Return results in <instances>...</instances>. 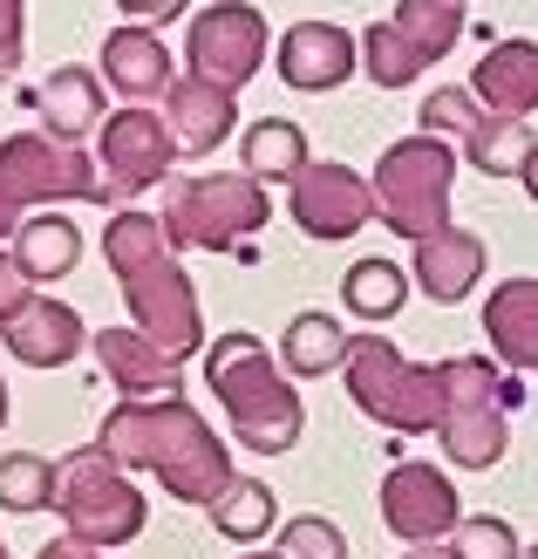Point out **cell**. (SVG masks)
Wrapping results in <instances>:
<instances>
[{
	"mask_svg": "<svg viewBox=\"0 0 538 559\" xmlns=\"http://www.w3.org/2000/svg\"><path fill=\"white\" fill-rule=\"evenodd\" d=\"M96 451L117 457L123 471H151L164 491H178L184 506H212V498L232 485V457H225V443L205 430V416H198L184 396L171 403H117L109 409V424L96 430Z\"/></svg>",
	"mask_w": 538,
	"mask_h": 559,
	"instance_id": "obj_1",
	"label": "cell"
},
{
	"mask_svg": "<svg viewBox=\"0 0 538 559\" xmlns=\"http://www.w3.org/2000/svg\"><path fill=\"white\" fill-rule=\"evenodd\" d=\"M103 253L109 266L123 273V300H130V321L151 334V342L171 355V361H191L205 328H198V294L191 280L178 273V246L164 239V226L151 212H117L103 233Z\"/></svg>",
	"mask_w": 538,
	"mask_h": 559,
	"instance_id": "obj_2",
	"label": "cell"
},
{
	"mask_svg": "<svg viewBox=\"0 0 538 559\" xmlns=\"http://www.w3.org/2000/svg\"><path fill=\"white\" fill-rule=\"evenodd\" d=\"M205 382L225 403V416H232L246 451L279 457V451L300 443V396H294L287 369H279L252 334H218V342L205 348Z\"/></svg>",
	"mask_w": 538,
	"mask_h": 559,
	"instance_id": "obj_3",
	"label": "cell"
},
{
	"mask_svg": "<svg viewBox=\"0 0 538 559\" xmlns=\"http://www.w3.org/2000/svg\"><path fill=\"white\" fill-rule=\"evenodd\" d=\"M266 185L252 171H205V178H164L157 226L171 246H205V253H239L246 233L266 226Z\"/></svg>",
	"mask_w": 538,
	"mask_h": 559,
	"instance_id": "obj_4",
	"label": "cell"
},
{
	"mask_svg": "<svg viewBox=\"0 0 538 559\" xmlns=\"http://www.w3.org/2000/svg\"><path fill=\"white\" fill-rule=\"evenodd\" d=\"M348 396L361 416H375L388 430H443V409H450V369H416V361L395 355V342L382 334H361L348 348Z\"/></svg>",
	"mask_w": 538,
	"mask_h": 559,
	"instance_id": "obj_5",
	"label": "cell"
},
{
	"mask_svg": "<svg viewBox=\"0 0 538 559\" xmlns=\"http://www.w3.org/2000/svg\"><path fill=\"white\" fill-rule=\"evenodd\" d=\"M41 199H117V191L82 144L21 130L0 144V239H14L21 218L41 212Z\"/></svg>",
	"mask_w": 538,
	"mask_h": 559,
	"instance_id": "obj_6",
	"label": "cell"
},
{
	"mask_svg": "<svg viewBox=\"0 0 538 559\" xmlns=\"http://www.w3.org/2000/svg\"><path fill=\"white\" fill-rule=\"evenodd\" d=\"M450 178H457V151L443 136L416 130L403 144H388L375 164V218L403 239H430L450 226Z\"/></svg>",
	"mask_w": 538,
	"mask_h": 559,
	"instance_id": "obj_7",
	"label": "cell"
},
{
	"mask_svg": "<svg viewBox=\"0 0 538 559\" xmlns=\"http://www.w3.org/2000/svg\"><path fill=\"white\" fill-rule=\"evenodd\" d=\"M69 519V539L82 546H130L136 533H144V491H136L123 478L117 457L103 451H69L62 464H55V506Z\"/></svg>",
	"mask_w": 538,
	"mask_h": 559,
	"instance_id": "obj_8",
	"label": "cell"
},
{
	"mask_svg": "<svg viewBox=\"0 0 538 559\" xmlns=\"http://www.w3.org/2000/svg\"><path fill=\"white\" fill-rule=\"evenodd\" d=\"M443 369H450V409H443L437 443L464 471H491L504 457V416L525 403V389L512 376H498L491 361H477V355L443 361Z\"/></svg>",
	"mask_w": 538,
	"mask_h": 559,
	"instance_id": "obj_9",
	"label": "cell"
},
{
	"mask_svg": "<svg viewBox=\"0 0 538 559\" xmlns=\"http://www.w3.org/2000/svg\"><path fill=\"white\" fill-rule=\"evenodd\" d=\"M266 14L260 8H246V0H218V8H205V14H191V41H184V55H191V75H205V82H218V90H246L252 75H260V62H266Z\"/></svg>",
	"mask_w": 538,
	"mask_h": 559,
	"instance_id": "obj_10",
	"label": "cell"
},
{
	"mask_svg": "<svg viewBox=\"0 0 538 559\" xmlns=\"http://www.w3.org/2000/svg\"><path fill=\"white\" fill-rule=\"evenodd\" d=\"M96 164H103L109 191L130 199V191H151V185L171 178L178 136H171V123H164L151 103H130V109H117V117L96 130Z\"/></svg>",
	"mask_w": 538,
	"mask_h": 559,
	"instance_id": "obj_11",
	"label": "cell"
},
{
	"mask_svg": "<svg viewBox=\"0 0 538 559\" xmlns=\"http://www.w3.org/2000/svg\"><path fill=\"white\" fill-rule=\"evenodd\" d=\"M382 525H388L403 546H437V539H450V533L464 525L457 485H450L437 464L403 457V464L382 478Z\"/></svg>",
	"mask_w": 538,
	"mask_h": 559,
	"instance_id": "obj_12",
	"label": "cell"
},
{
	"mask_svg": "<svg viewBox=\"0 0 538 559\" xmlns=\"http://www.w3.org/2000/svg\"><path fill=\"white\" fill-rule=\"evenodd\" d=\"M294 218L314 239H348L375 218V185L355 178L348 164H307L294 178Z\"/></svg>",
	"mask_w": 538,
	"mask_h": 559,
	"instance_id": "obj_13",
	"label": "cell"
},
{
	"mask_svg": "<svg viewBox=\"0 0 538 559\" xmlns=\"http://www.w3.org/2000/svg\"><path fill=\"white\" fill-rule=\"evenodd\" d=\"M361 69V35H348L342 21H300L279 35V82L300 96H327Z\"/></svg>",
	"mask_w": 538,
	"mask_h": 559,
	"instance_id": "obj_14",
	"label": "cell"
},
{
	"mask_svg": "<svg viewBox=\"0 0 538 559\" xmlns=\"http://www.w3.org/2000/svg\"><path fill=\"white\" fill-rule=\"evenodd\" d=\"M96 361H103V376L117 382L130 403H171V396H184V361H171L144 328H103L96 334Z\"/></svg>",
	"mask_w": 538,
	"mask_h": 559,
	"instance_id": "obj_15",
	"label": "cell"
},
{
	"mask_svg": "<svg viewBox=\"0 0 538 559\" xmlns=\"http://www.w3.org/2000/svg\"><path fill=\"white\" fill-rule=\"evenodd\" d=\"M0 342H8V355H14V361H27V369H62V361H75V355H82L89 328H82V314H75L69 300L35 294V300H27L8 328H0Z\"/></svg>",
	"mask_w": 538,
	"mask_h": 559,
	"instance_id": "obj_16",
	"label": "cell"
},
{
	"mask_svg": "<svg viewBox=\"0 0 538 559\" xmlns=\"http://www.w3.org/2000/svg\"><path fill=\"white\" fill-rule=\"evenodd\" d=\"M164 123L178 136V157H205V151H218L225 136H232L239 103H232V90H218L205 75H178L171 96H164Z\"/></svg>",
	"mask_w": 538,
	"mask_h": 559,
	"instance_id": "obj_17",
	"label": "cell"
},
{
	"mask_svg": "<svg viewBox=\"0 0 538 559\" xmlns=\"http://www.w3.org/2000/svg\"><path fill=\"white\" fill-rule=\"evenodd\" d=\"M103 82L117 90L123 103H157V96H171V48L157 41V27H117V35L103 41Z\"/></svg>",
	"mask_w": 538,
	"mask_h": 559,
	"instance_id": "obj_18",
	"label": "cell"
},
{
	"mask_svg": "<svg viewBox=\"0 0 538 559\" xmlns=\"http://www.w3.org/2000/svg\"><path fill=\"white\" fill-rule=\"evenodd\" d=\"M409 280L430 300H464L477 280H485V239L477 233H464V226H443V233H430V239H416V266H409Z\"/></svg>",
	"mask_w": 538,
	"mask_h": 559,
	"instance_id": "obj_19",
	"label": "cell"
},
{
	"mask_svg": "<svg viewBox=\"0 0 538 559\" xmlns=\"http://www.w3.org/2000/svg\"><path fill=\"white\" fill-rule=\"evenodd\" d=\"M470 96L491 117H531L538 109V48L531 41H498L470 75Z\"/></svg>",
	"mask_w": 538,
	"mask_h": 559,
	"instance_id": "obj_20",
	"label": "cell"
},
{
	"mask_svg": "<svg viewBox=\"0 0 538 559\" xmlns=\"http://www.w3.org/2000/svg\"><path fill=\"white\" fill-rule=\"evenodd\" d=\"M103 90L109 82L96 75V69H55L48 82H41V123H48V136H62V144H82L89 130H103L109 123V109H103Z\"/></svg>",
	"mask_w": 538,
	"mask_h": 559,
	"instance_id": "obj_21",
	"label": "cell"
},
{
	"mask_svg": "<svg viewBox=\"0 0 538 559\" xmlns=\"http://www.w3.org/2000/svg\"><path fill=\"white\" fill-rule=\"evenodd\" d=\"M14 260H21V273L35 280V287H55L62 273H75V260H82V233L69 226L62 212H27L21 233H14Z\"/></svg>",
	"mask_w": 538,
	"mask_h": 559,
	"instance_id": "obj_22",
	"label": "cell"
},
{
	"mask_svg": "<svg viewBox=\"0 0 538 559\" xmlns=\"http://www.w3.org/2000/svg\"><path fill=\"white\" fill-rule=\"evenodd\" d=\"M485 328L512 369H538V280H512L485 307Z\"/></svg>",
	"mask_w": 538,
	"mask_h": 559,
	"instance_id": "obj_23",
	"label": "cell"
},
{
	"mask_svg": "<svg viewBox=\"0 0 538 559\" xmlns=\"http://www.w3.org/2000/svg\"><path fill=\"white\" fill-rule=\"evenodd\" d=\"M348 334H342V321L334 314H294L287 321V334H279V369L287 376H327V369H348Z\"/></svg>",
	"mask_w": 538,
	"mask_h": 559,
	"instance_id": "obj_24",
	"label": "cell"
},
{
	"mask_svg": "<svg viewBox=\"0 0 538 559\" xmlns=\"http://www.w3.org/2000/svg\"><path fill=\"white\" fill-rule=\"evenodd\" d=\"M388 27L416 48V62L430 69V62H443V55L464 41V0H395Z\"/></svg>",
	"mask_w": 538,
	"mask_h": 559,
	"instance_id": "obj_25",
	"label": "cell"
},
{
	"mask_svg": "<svg viewBox=\"0 0 538 559\" xmlns=\"http://www.w3.org/2000/svg\"><path fill=\"white\" fill-rule=\"evenodd\" d=\"M205 519L218 525L232 546H260L266 533H273V519H279V498H273V485H260V478H232L212 506H205Z\"/></svg>",
	"mask_w": 538,
	"mask_h": 559,
	"instance_id": "obj_26",
	"label": "cell"
},
{
	"mask_svg": "<svg viewBox=\"0 0 538 559\" xmlns=\"http://www.w3.org/2000/svg\"><path fill=\"white\" fill-rule=\"evenodd\" d=\"M531 144H538V136H531L525 117H491V109L464 130L470 164H477V171H491V178H518V171H525V157H531Z\"/></svg>",
	"mask_w": 538,
	"mask_h": 559,
	"instance_id": "obj_27",
	"label": "cell"
},
{
	"mask_svg": "<svg viewBox=\"0 0 538 559\" xmlns=\"http://www.w3.org/2000/svg\"><path fill=\"white\" fill-rule=\"evenodd\" d=\"M246 171L260 185H294L307 171V136L287 117H260L246 130Z\"/></svg>",
	"mask_w": 538,
	"mask_h": 559,
	"instance_id": "obj_28",
	"label": "cell"
},
{
	"mask_svg": "<svg viewBox=\"0 0 538 559\" xmlns=\"http://www.w3.org/2000/svg\"><path fill=\"white\" fill-rule=\"evenodd\" d=\"M342 300L355 321H395L409 307V273L395 260H355L342 280Z\"/></svg>",
	"mask_w": 538,
	"mask_h": 559,
	"instance_id": "obj_29",
	"label": "cell"
},
{
	"mask_svg": "<svg viewBox=\"0 0 538 559\" xmlns=\"http://www.w3.org/2000/svg\"><path fill=\"white\" fill-rule=\"evenodd\" d=\"M0 506L8 512H48L55 506V464L41 451H8L0 457Z\"/></svg>",
	"mask_w": 538,
	"mask_h": 559,
	"instance_id": "obj_30",
	"label": "cell"
},
{
	"mask_svg": "<svg viewBox=\"0 0 538 559\" xmlns=\"http://www.w3.org/2000/svg\"><path fill=\"white\" fill-rule=\"evenodd\" d=\"M361 62H368V82H382V90H409V82L422 75V62H416V48L395 35L388 21H375L361 35Z\"/></svg>",
	"mask_w": 538,
	"mask_h": 559,
	"instance_id": "obj_31",
	"label": "cell"
},
{
	"mask_svg": "<svg viewBox=\"0 0 538 559\" xmlns=\"http://www.w3.org/2000/svg\"><path fill=\"white\" fill-rule=\"evenodd\" d=\"M450 559H525L518 552V533L504 519H464L457 533H450V546H443Z\"/></svg>",
	"mask_w": 538,
	"mask_h": 559,
	"instance_id": "obj_32",
	"label": "cell"
},
{
	"mask_svg": "<svg viewBox=\"0 0 538 559\" xmlns=\"http://www.w3.org/2000/svg\"><path fill=\"white\" fill-rule=\"evenodd\" d=\"M279 559H348V539L334 519H287V533H279Z\"/></svg>",
	"mask_w": 538,
	"mask_h": 559,
	"instance_id": "obj_33",
	"label": "cell"
},
{
	"mask_svg": "<svg viewBox=\"0 0 538 559\" xmlns=\"http://www.w3.org/2000/svg\"><path fill=\"white\" fill-rule=\"evenodd\" d=\"M477 117H485V103H477L470 90H430V96H422V130H430V136H464Z\"/></svg>",
	"mask_w": 538,
	"mask_h": 559,
	"instance_id": "obj_34",
	"label": "cell"
},
{
	"mask_svg": "<svg viewBox=\"0 0 538 559\" xmlns=\"http://www.w3.org/2000/svg\"><path fill=\"white\" fill-rule=\"evenodd\" d=\"M35 294H41V287L21 273V260H14V253H0V328H8V321H14Z\"/></svg>",
	"mask_w": 538,
	"mask_h": 559,
	"instance_id": "obj_35",
	"label": "cell"
},
{
	"mask_svg": "<svg viewBox=\"0 0 538 559\" xmlns=\"http://www.w3.org/2000/svg\"><path fill=\"white\" fill-rule=\"evenodd\" d=\"M21 69V0H0V82Z\"/></svg>",
	"mask_w": 538,
	"mask_h": 559,
	"instance_id": "obj_36",
	"label": "cell"
},
{
	"mask_svg": "<svg viewBox=\"0 0 538 559\" xmlns=\"http://www.w3.org/2000/svg\"><path fill=\"white\" fill-rule=\"evenodd\" d=\"M117 8L136 21V27H164V21H178V14H191V0H117Z\"/></svg>",
	"mask_w": 538,
	"mask_h": 559,
	"instance_id": "obj_37",
	"label": "cell"
},
{
	"mask_svg": "<svg viewBox=\"0 0 538 559\" xmlns=\"http://www.w3.org/2000/svg\"><path fill=\"white\" fill-rule=\"evenodd\" d=\"M35 559H96V546H82V539H55V546H41Z\"/></svg>",
	"mask_w": 538,
	"mask_h": 559,
	"instance_id": "obj_38",
	"label": "cell"
},
{
	"mask_svg": "<svg viewBox=\"0 0 538 559\" xmlns=\"http://www.w3.org/2000/svg\"><path fill=\"white\" fill-rule=\"evenodd\" d=\"M518 185L531 191V205H538V144H531V157H525V171H518Z\"/></svg>",
	"mask_w": 538,
	"mask_h": 559,
	"instance_id": "obj_39",
	"label": "cell"
},
{
	"mask_svg": "<svg viewBox=\"0 0 538 559\" xmlns=\"http://www.w3.org/2000/svg\"><path fill=\"white\" fill-rule=\"evenodd\" d=\"M403 559H450V552H437V546H409Z\"/></svg>",
	"mask_w": 538,
	"mask_h": 559,
	"instance_id": "obj_40",
	"label": "cell"
},
{
	"mask_svg": "<svg viewBox=\"0 0 538 559\" xmlns=\"http://www.w3.org/2000/svg\"><path fill=\"white\" fill-rule=\"evenodd\" d=\"M0 424H8V382H0Z\"/></svg>",
	"mask_w": 538,
	"mask_h": 559,
	"instance_id": "obj_41",
	"label": "cell"
},
{
	"mask_svg": "<svg viewBox=\"0 0 538 559\" xmlns=\"http://www.w3.org/2000/svg\"><path fill=\"white\" fill-rule=\"evenodd\" d=\"M246 559H279V552H246Z\"/></svg>",
	"mask_w": 538,
	"mask_h": 559,
	"instance_id": "obj_42",
	"label": "cell"
},
{
	"mask_svg": "<svg viewBox=\"0 0 538 559\" xmlns=\"http://www.w3.org/2000/svg\"><path fill=\"white\" fill-rule=\"evenodd\" d=\"M525 559H538V546H531V552H525Z\"/></svg>",
	"mask_w": 538,
	"mask_h": 559,
	"instance_id": "obj_43",
	"label": "cell"
},
{
	"mask_svg": "<svg viewBox=\"0 0 538 559\" xmlns=\"http://www.w3.org/2000/svg\"><path fill=\"white\" fill-rule=\"evenodd\" d=\"M0 559H8V546H0Z\"/></svg>",
	"mask_w": 538,
	"mask_h": 559,
	"instance_id": "obj_44",
	"label": "cell"
}]
</instances>
